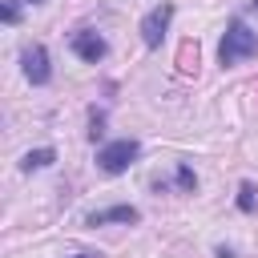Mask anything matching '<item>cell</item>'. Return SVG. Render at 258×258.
Segmentation results:
<instances>
[{
  "instance_id": "obj_7",
  "label": "cell",
  "mask_w": 258,
  "mask_h": 258,
  "mask_svg": "<svg viewBox=\"0 0 258 258\" xmlns=\"http://www.w3.org/2000/svg\"><path fill=\"white\" fill-rule=\"evenodd\" d=\"M52 161H56V149H48V145H44V149H28V153L20 157V169H24V173H32V169H44V165H52Z\"/></svg>"
},
{
  "instance_id": "obj_9",
  "label": "cell",
  "mask_w": 258,
  "mask_h": 258,
  "mask_svg": "<svg viewBox=\"0 0 258 258\" xmlns=\"http://www.w3.org/2000/svg\"><path fill=\"white\" fill-rule=\"evenodd\" d=\"M0 16H4V24H16L20 20V0H4V12Z\"/></svg>"
},
{
  "instance_id": "obj_14",
  "label": "cell",
  "mask_w": 258,
  "mask_h": 258,
  "mask_svg": "<svg viewBox=\"0 0 258 258\" xmlns=\"http://www.w3.org/2000/svg\"><path fill=\"white\" fill-rule=\"evenodd\" d=\"M28 4H40V0H28Z\"/></svg>"
},
{
  "instance_id": "obj_6",
  "label": "cell",
  "mask_w": 258,
  "mask_h": 258,
  "mask_svg": "<svg viewBox=\"0 0 258 258\" xmlns=\"http://www.w3.org/2000/svg\"><path fill=\"white\" fill-rule=\"evenodd\" d=\"M133 222H141L137 206H109V210H97L85 218V226H133Z\"/></svg>"
},
{
  "instance_id": "obj_3",
  "label": "cell",
  "mask_w": 258,
  "mask_h": 258,
  "mask_svg": "<svg viewBox=\"0 0 258 258\" xmlns=\"http://www.w3.org/2000/svg\"><path fill=\"white\" fill-rule=\"evenodd\" d=\"M20 64H24V77H28L32 85H48V81H52L48 48H44L40 40H32V44H24V48H20Z\"/></svg>"
},
{
  "instance_id": "obj_2",
  "label": "cell",
  "mask_w": 258,
  "mask_h": 258,
  "mask_svg": "<svg viewBox=\"0 0 258 258\" xmlns=\"http://www.w3.org/2000/svg\"><path fill=\"white\" fill-rule=\"evenodd\" d=\"M137 153H141V145H137L133 137H121V141H109V145L97 149V165H101L105 173H125V169L137 161Z\"/></svg>"
},
{
  "instance_id": "obj_13",
  "label": "cell",
  "mask_w": 258,
  "mask_h": 258,
  "mask_svg": "<svg viewBox=\"0 0 258 258\" xmlns=\"http://www.w3.org/2000/svg\"><path fill=\"white\" fill-rule=\"evenodd\" d=\"M250 8H258V0H250Z\"/></svg>"
},
{
  "instance_id": "obj_11",
  "label": "cell",
  "mask_w": 258,
  "mask_h": 258,
  "mask_svg": "<svg viewBox=\"0 0 258 258\" xmlns=\"http://www.w3.org/2000/svg\"><path fill=\"white\" fill-rule=\"evenodd\" d=\"M218 258H234V250H226V246H218Z\"/></svg>"
},
{
  "instance_id": "obj_5",
  "label": "cell",
  "mask_w": 258,
  "mask_h": 258,
  "mask_svg": "<svg viewBox=\"0 0 258 258\" xmlns=\"http://www.w3.org/2000/svg\"><path fill=\"white\" fill-rule=\"evenodd\" d=\"M69 48L81 56V60H89V64H97V60H105V52H109V44H105V36L101 32H93V28H81V32H73V40H69Z\"/></svg>"
},
{
  "instance_id": "obj_8",
  "label": "cell",
  "mask_w": 258,
  "mask_h": 258,
  "mask_svg": "<svg viewBox=\"0 0 258 258\" xmlns=\"http://www.w3.org/2000/svg\"><path fill=\"white\" fill-rule=\"evenodd\" d=\"M254 206H258V189H254V181H242L238 185V210L242 214H254Z\"/></svg>"
},
{
  "instance_id": "obj_1",
  "label": "cell",
  "mask_w": 258,
  "mask_h": 258,
  "mask_svg": "<svg viewBox=\"0 0 258 258\" xmlns=\"http://www.w3.org/2000/svg\"><path fill=\"white\" fill-rule=\"evenodd\" d=\"M254 52H258V32H250V24L234 16V20L226 24L222 44H218V60H222V69H230V64H238V60H250Z\"/></svg>"
},
{
  "instance_id": "obj_4",
  "label": "cell",
  "mask_w": 258,
  "mask_h": 258,
  "mask_svg": "<svg viewBox=\"0 0 258 258\" xmlns=\"http://www.w3.org/2000/svg\"><path fill=\"white\" fill-rule=\"evenodd\" d=\"M169 20H173V4H157L153 12H145V20H141V40H145V48H161Z\"/></svg>"
},
{
  "instance_id": "obj_12",
  "label": "cell",
  "mask_w": 258,
  "mask_h": 258,
  "mask_svg": "<svg viewBox=\"0 0 258 258\" xmlns=\"http://www.w3.org/2000/svg\"><path fill=\"white\" fill-rule=\"evenodd\" d=\"M77 258H97V254H77Z\"/></svg>"
},
{
  "instance_id": "obj_10",
  "label": "cell",
  "mask_w": 258,
  "mask_h": 258,
  "mask_svg": "<svg viewBox=\"0 0 258 258\" xmlns=\"http://www.w3.org/2000/svg\"><path fill=\"white\" fill-rule=\"evenodd\" d=\"M89 125H93V129H89V137L97 141V137H101V125H105V113H97V109H93V121H89Z\"/></svg>"
}]
</instances>
